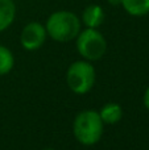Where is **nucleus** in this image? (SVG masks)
I'll return each mask as SVG.
<instances>
[{"instance_id": "ddd939ff", "label": "nucleus", "mask_w": 149, "mask_h": 150, "mask_svg": "<svg viewBox=\"0 0 149 150\" xmlns=\"http://www.w3.org/2000/svg\"><path fill=\"white\" fill-rule=\"evenodd\" d=\"M44 150H55V149H50V148H49V149H44Z\"/></svg>"}, {"instance_id": "39448f33", "label": "nucleus", "mask_w": 149, "mask_h": 150, "mask_svg": "<svg viewBox=\"0 0 149 150\" xmlns=\"http://www.w3.org/2000/svg\"><path fill=\"white\" fill-rule=\"evenodd\" d=\"M46 37L48 33L45 25H42L38 21H31L21 30L20 42L25 50L34 52V50H38L45 44Z\"/></svg>"}, {"instance_id": "423d86ee", "label": "nucleus", "mask_w": 149, "mask_h": 150, "mask_svg": "<svg viewBox=\"0 0 149 150\" xmlns=\"http://www.w3.org/2000/svg\"><path fill=\"white\" fill-rule=\"evenodd\" d=\"M106 18V13L103 8L98 4H90L89 7L84 8L83 13H82L81 23L86 25V28H94L98 29Z\"/></svg>"}, {"instance_id": "0eeeda50", "label": "nucleus", "mask_w": 149, "mask_h": 150, "mask_svg": "<svg viewBox=\"0 0 149 150\" xmlns=\"http://www.w3.org/2000/svg\"><path fill=\"white\" fill-rule=\"evenodd\" d=\"M99 116L102 121L107 125L118 124L123 117V108L118 103H107L100 108Z\"/></svg>"}, {"instance_id": "6e6552de", "label": "nucleus", "mask_w": 149, "mask_h": 150, "mask_svg": "<svg viewBox=\"0 0 149 150\" xmlns=\"http://www.w3.org/2000/svg\"><path fill=\"white\" fill-rule=\"evenodd\" d=\"M16 17V5L13 0H0V32L8 29Z\"/></svg>"}, {"instance_id": "f03ea898", "label": "nucleus", "mask_w": 149, "mask_h": 150, "mask_svg": "<svg viewBox=\"0 0 149 150\" xmlns=\"http://www.w3.org/2000/svg\"><path fill=\"white\" fill-rule=\"evenodd\" d=\"M104 129V122L99 116V112L86 109L79 112L73 122V133L75 140L84 146H92L100 141Z\"/></svg>"}, {"instance_id": "9d476101", "label": "nucleus", "mask_w": 149, "mask_h": 150, "mask_svg": "<svg viewBox=\"0 0 149 150\" xmlns=\"http://www.w3.org/2000/svg\"><path fill=\"white\" fill-rule=\"evenodd\" d=\"M15 66V57L12 52L4 45H0V75H7Z\"/></svg>"}, {"instance_id": "7ed1b4c3", "label": "nucleus", "mask_w": 149, "mask_h": 150, "mask_svg": "<svg viewBox=\"0 0 149 150\" xmlns=\"http://www.w3.org/2000/svg\"><path fill=\"white\" fill-rule=\"evenodd\" d=\"M96 80L95 69L90 61H75L69 66L66 71V83L71 92L84 95L92 90Z\"/></svg>"}, {"instance_id": "1a4fd4ad", "label": "nucleus", "mask_w": 149, "mask_h": 150, "mask_svg": "<svg viewBox=\"0 0 149 150\" xmlns=\"http://www.w3.org/2000/svg\"><path fill=\"white\" fill-rule=\"evenodd\" d=\"M124 11L131 16H145L149 13V0H123Z\"/></svg>"}, {"instance_id": "9b49d317", "label": "nucleus", "mask_w": 149, "mask_h": 150, "mask_svg": "<svg viewBox=\"0 0 149 150\" xmlns=\"http://www.w3.org/2000/svg\"><path fill=\"white\" fill-rule=\"evenodd\" d=\"M144 105L149 111V87L145 90V93H144Z\"/></svg>"}, {"instance_id": "f8f14e48", "label": "nucleus", "mask_w": 149, "mask_h": 150, "mask_svg": "<svg viewBox=\"0 0 149 150\" xmlns=\"http://www.w3.org/2000/svg\"><path fill=\"white\" fill-rule=\"evenodd\" d=\"M108 3H110L111 5H114V7H116V5H121V3H123V0H107Z\"/></svg>"}, {"instance_id": "20e7f679", "label": "nucleus", "mask_w": 149, "mask_h": 150, "mask_svg": "<svg viewBox=\"0 0 149 150\" xmlns=\"http://www.w3.org/2000/svg\"><path fill=\"white\" fill-rule=\"evenodd\" d=\"M77 50L86 61L94 62L103 58L107 52V41L98 29L86 28L77 36Z\"/></svg>"}, {"instance_id": "f257e3e1", "label": "nucleus", "mask_w": 149, "mask_h": 150, "mask_svg": "<svg viewBox=\"0 0 149 150\" xmlns=\"http://www.w3.org/2000/svg\"><path fill=\"white\" fill-rule=\"evenodd\" d=\"M48 36L57 42H69L81 32V20L74 12L57 11L48 17L45 24Z\"/></svg>"}]
</instances>
